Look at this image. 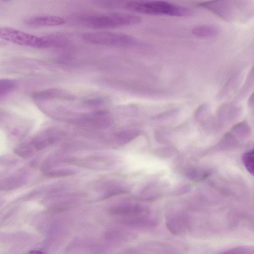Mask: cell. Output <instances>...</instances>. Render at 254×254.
I'll return each instance as SVG.
<instances>
[{"label": "cell", "mask_w": 254, "mask_h": 254, "mask_svg": "<svg viewBox=\"0 0 254 254\" xmlns=\"http://www.w3.org/2000/svg\"><path fill=\"white\" fill-rule=\"evenodd\" d=\"M16 85V82L14 80L0 79V100L13 91Z\"/></svg>", "instance_id": "4fadbf2b"}, {"label": "cell", "mask_w": 254, "mask_h": 254, "mask_svg": "<svg viewBox=\"0 0 254 254\" xmlns=\"http://www.w3.org/2000/svg\"><path fill=\"white\" fill-rule=\"evenodd\" d=\"M61 136L62 133L60 132L50 129L38 135L30 143L34 149H43L58 141Z\"/></svg>", "instance_id": "8992f818"}, {"label": "cell", "mask_w": 254, "mask_h": 254, "mask_svg": "<svg viewBox=\"0 0 254 254\" xmlns=\"http://www.w3.org/2000/svg\"><path fill=\"white\" fill-rule=\"evenodd\" d=\"M198 5L226 20L230 19L233 13V7L225 1H207L199 3Z\"/></svg>", "instance_id": "52a82bcc"}, {"label": "cell", "mask_w": 254, "mask_h": 254, "mask_svg": "<svg viewBox=\"0 0 254 254\" xmlns=\"http://www.w3.org/2000/svg\"><path fill=\"white\" fill-rule=\"evenodd\" d=\"M168 230L173 235L183 236L189 230V223L183 217L178 215L171 216L165 220Z\"/></svg>", "instance_id": "9c48e42d"}, {"label": "cell", "mask_w": 254, "mask_h": 254, "mask_svg": "<svg viewBox=\"0 0 254 254\" xmlns=\"http://www.w3.org/2000/svg\"><path fill=\"white\" fill-rule=\"evenodd\" d=\"M243 162L248 171L252 175L254 174V151L246 153L243 156Z\"/></svg>", "instance_id": "e0dca14e"}, {"label": "cell", "mask_w": 254, "mask_h": 254, "mask_svg": "<svg viewBox=\"0 0 254 254\" xmlns=\"http://www.w3.org/2000/svg\"><path fill=\"white\" fill-rule=\"evenodd\" d=\"M0 38L20 46L35 48H47L44 36L37 37L12 27L0 26Z\"/></svg>", "instance_id": "277c9868"}, {"label": "cell", "mask_w": 254, "mask_h": 254, "mask_svg": "<svg viewBox=\"0 0 254 254\" xmlns=\"http://www.w3.org/2000/svg\"><path fill=\"white\" fill-rule=\"evenodd\" d=\"M192 34L200 38H211L217 35L219 32L217 27L211 25H200L193 27Z\"/></svg>", "instance_id": "8fae6325"}, {"label": "cell", "mask_w": 254, "mask_h": 254, "mask_svg": "<svg viewBox=\"0 0 254 254\" xmlns=\"http://www.w3.org/2000/svg\"><path fill=\"white\" fill-rule=\"evenodd\" d=\"M82 38L89 43L108 46H129L137 42L131 35L112 32H87L82 35Z\"/></svg>", "instance_id": "3957f363"}, {"label": "cell", "mask_w": 254, "mask_h": 254, "mask_svg": "<svg viewBox=\"0 0 254 254\" xmlns=\"http://www.w3.org/2000/svg\"><path fill=\"white\" fill-rule=\"evenodd\" d=\"M103 198H108L114 195L126 193L129 190L127 187L121 184H112L105 190Z\"/></svg>", "instance_id": "5bb4252c"}, {"label": "cell", "mask_w": 254, "mask_h": 254, "mask_svg": "<svg viewBox=\"0 0 254 254\" xmlns=\"http://www.w3.org/2000/svg\"><path fill=\"white\" fill-rule=\"evenodd\" d=\"M139 133L138 130L136 129L128 128L117 132L115 133V136L119 144L124 145L136 137Z\"/></svg>", "instance_id": "7c38bea8"}, {"label": "cell", "mask_w": 254, "mask_h": 254, "mask_svg": "<svg viewBox=\"0 0 254 254\" xmlns=\"http://www.w3.org/2000/svg\"><path fill=\"white\" fill-rule=\"evenodd\" d=\"M23 23L30 27L56 26L64 24L65 20L63 17L55 15H37L27 17Z\"/></svg>", "instance_id": "5b68a950"}, {"label": "cell", "mask_w": 254, "mask_h": 254, "mask_svg": "<svg viewBox=\"0 0 254 254\" xmlns=\"http://www.w3.org/2000/svg\"><path fill=\"white\" fill-rule=\"evenodd\" d=\"M25 254H43V253L40 251L33 250L27 252Z\"/></svg>", "instance_id": "d6986e66"}, {"label": "cell", "mask_w": 254, "mask_h": 254, "mask_svg": "<svg viewBox=\"0 0 254 254\" xmlns=\"http://www.w3.org/2000/svg\"><path fill=\"white\" fill-rule=\"evenodd\" d=\"M81 20L90 27L106 28L136 24L141 21V18L131 13L113 12L86 16Z\"/></svg>", "instance_id": "7a4b0ae2"}, {"label": "cell", "mask_w": 254, "mask_h": 254, "mask_svg": "<svg viewBox=\"0 0 254 254\" xmlns=\"http://www.w3.org/2000/svg\"><path fill=\"white\" fill-rule=\"evenodd\" d=\"M254 249L253 247L240 246L232 248L225 251L221 254H254Z\"/></svg>", "instance_id": "ac0fdd59"}, {"label": "cell", "mask_w": 254, "mask_h": 254, "mask_svg": "<svg viewBox=\"0 0 254 254\" xmlns=\"http://www.w3.org/2000/svg\"><path fill=\"white\" fill-rule=\"evenodd\" d=\"M76 173V171L72 168H62L54 169L47 173V175L55 177H61L72 176Z\"/></svg>", "instance_id": "9a60e30c"}, {"label": "cell", "mask_w": 254, "mask_h": 254, "mask_svg": "<svg viewBox=\"0 0 254 254\" xmlns=\"http://www.w3.org/2000/svg\"><path fill=\"white\" fill-rule=\"evenodd\" d=\"M128 10L149 15L189 17L194 15L191 9L165 1H129L124 6Z\"/></svg>", "instance_id": "6da1fadb"}, {"label": "cell", "mask_w": 254, "mask_h": 254, "mask_svg": "<svg viewBox=\"0 0 254 254\" xmlns=\"http://www.w3.org/2000/svg\"><path fill=\"white\" fill-rule=\"evenodd\" d=\"M82 124L98 128L105 129L112 125V120L109 116L104 113H97L82 118L79 121Z\"/></svg>", "instance_id": "ba28073f"}, {"label": "cell", "mask_w": 254, "mask_h": 254, "mask_svg": "<svg viewBox=\"0 0 254 254\" xmlns=\"http://www.w3.org/2000/svg\"><path fill=\"white\" fill-rule=\"evenodd\" d=\"M113 215L134 216L143 214L146 211L140 206L133 204H122L113 207L111 209Z\"/></svg>", "instance_id": "30bf717a"}, {"label": "cell", "mask_w": 254, "mask_h": 254, "mask_svg": "<svg viewBox=\"0 0 254 254\" xmlns=\"http://www.w3.org/2000/svg\"><path fill=\"white\" fill-rule=\"evenodd\" d=\"M15 152L22 157H29L34 153V149L30 143H25L17 146Z\"/></svg>", "instance_id": "2e32d148"}]
</instances>
